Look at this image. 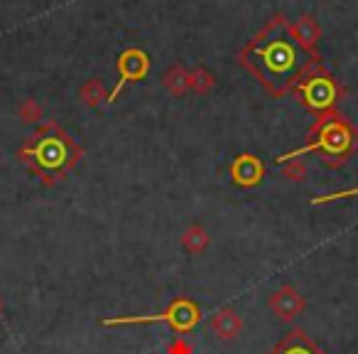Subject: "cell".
<instances>
[{
    "instance_id": "6da1fadb",
    "label": "cell",
    "mask_w": 358,
    "mask_h": 354,
    "mask_svg": "<svg viewBox=\"0 0 358 354\" xmlns=\"http://www.w3.org/2000/svg\"><path fill=\"white\" fill-rule=\"evenodd\" d=\"M238 62L270 91L273 96L289 94L292 84L309 62H319L309 57L297 40L292 37L287 18L275 15L253 40L245 42L238 52Z\"/></svg>"
},
{
    "instance_id": "8fae6325",
    "label": "cell",
    "mask_w": 358,
    "mask_h": 354,
    "mask_svg": "<svg viewBox=\"0 0 358 354\" xmlns=\"http://www.w3.org/2000/svg\"><path fill=\"white\" fill-rule=\"evenodd\" d=\"M270 354H327V352L319 349L317 344L304 334V329H292L289 334H285V339Z\"/></svg>"
},
{
    "instance_id": "9c48e42d",
    "label": "cell",
    "mask_w": 358,
    "mask_h": 354,
    "mask_svg": "<svg viewBox=\"0 0 358 354\" xmlns=\"http://www.w3.org/2000/svg\"><path fill=\"white\" fill-rule=\"evenodd\" d=\"M289 30H292V37L297 40V45L302 47L309 57L322 60V57H319V50H317L319 37H322V27H319V22L314 20L312 15H302L297 22H289Z\"/></svg>"
},
{
    "instance_id": "ac0fdd59",
    "label": "cell",
    "mask_w": 358,
    "mask_h": 354,
    "mask_svg": "<svg viewBox=\"0 0 358 354\" xmlns=\"http://www.w3.org/2000/svg\"><path fill=\"white\" fill-rule=\"evenodd\" d=\"M167 354H194V352H192V344L187 339L177 337L167 344Z\"/></svg>"
},
{
    "instance_id": "ba28073f",
    "label": "cell",
    "mask_w": 358,
    "mask_h": 354,
    "mask_svg": "<svg viewBox=\"0 0 358 354\" xmlns=\"http://www.w3.org/2000/svg\"><path fill=\"white\" fill-rule=\"evenodd\" d=\"M265 177V165L260 163V158L250 153H243L231 163V180L236 187H255L260 185Z\"/></svg>"
},
{
    "instance_id": "30bf717a",
    "label": "cell",
    "mask_w": 358,
    "mask_h": 354,
    "mask_svg": "<svg viewBox=\"0 0 358 354\" xmlns=\"http://www.w3.org/2000/svg\"><path fill=\"white\" fill-rule=\"evenodd\" d=\"M209 327H211V332H214L216 337L224 339V342H229V339H236L241 334V329H243V320H241V315L236 313V310L221 308V310H216V313L211 315Z\"/></svg>"
},
{
    "instance_id": "d6986e66",
    "label": "cell",
    "mask_w": 358,
    "mask_h": 354,
    "mask_svg": "<svg viewBox=\"0 0 358 354\" xmlns=\"http://www.w3.org/2000/svg\"><path fill=\"white\" fill-rule=\"evenodd\" d=\"M0 310H3V300H0Z\"/></svg>"
},
{
    "instance_id": "e0dca14e",
    "label": "cell",
    "mask_w": 358,
    "mask_h": 354,
    "mask_svg": "<svg viewBox=\"0 0 358 354\" xmlns=\"http://www.w3.org/2000/svg\"><path fill=\"white\" fill-rule=\"evenodd\" d=\"M282 175L287 180L299 182L307 177V165H304L302 160H287V163H282Z\"/></svg>"
},
{
    "instance_id": "7c38bea8",
    "label": "cell",
    "mask_w": 358,
    "mask_h": 354,
    "mask_svg": "<svg viewBox=\"0 0 358 354\" xmlns=\"http://www.w3.org/2000/svg\"><path fill=\"white\" fill-rule=\"evenodd\" d=\"M162 84L172 96H185L189 91V72L179 64V62H174L167 69V74H164Z\"/></svg>"
},
{
    "instance_id": "52a82bcc",
    "label": "cell",
    "mask_w": 358,
    "mask_h": 354,
    "mask_svg": "<svg viewBox=\"0 0 358 354\" xmlns=\"http://www.w3.org/2000/svg\"><path fill=\"white\" fill-rule=\"evenodd\" d=\"M270 310H273V315H278L280 320H285V322H289V320H294L297 315L304 313V295L299 293L297 288H292V285H282V288H278L273 295H270Z\"/></svg>"
},
{
    "instance_id": "5b68a950",
    "label": "cell",
    "mask_w": 358,
    "mask_h": 354,
    "mask_svg": "<svg viewBox=\"0 0 358 354\" xmlns=\"http://www.w3.org/2000/svg\"><path fill=\"white\" fill-rule=\"evenodd\" d=\"M201 310L192 303L189 298H177L169 303V308L159 315H115V318H103L101 325L103 327H115V325H152L164 322L174 329V332H192L199 325Z\"/></svg>"
},
{
    "instance_id": "2e32d148",
    "label": "cell",
    "mask_w": 358,
    "mask_h": 354,
    "mask_svg": "<svg viewBox=\"0 0 358 354\" xmlns=\"http://www.w3.org/2000/svg\"><path fill=\"white\" fill-rule=\"evenodd\" d=\"M17 114H20V118L25 123H37V121H42V106L35 99H25L20 109H17Z\"/></svg>"
},
{
    "instance_id": "8992f818",
    "label": "cell",
    "mask_w": 358,
    "mask_h": 354,
    "mask_svg": "<svg viewBox=\"0 0 358 354\" xmlns=\"http://www.w3.org/2000/svg\"><path fill=\"white\" fill-rule=\"evenodd\" d=\"M148 72H150V57L145 50H140V47H128V50L120 52L118 55V84H115V89L108 94V104L118 101V96L123 94L130 84L145 79Z\"/></svg>"
},
{
    "instance_id": "4fadbf2b",
    "label": "cell",
    "mask_w": 358,
    "mask_h": 354,
    "mask_svg": "<svg viewBox=\"0 0 358 354\" xmlns=\"http://www.w3.org/2000/svg\"><path fill=\"white\" fill-rule=\"evenodd\" d=\"M182 246H185L189 254H201V251H206V246H209V234H206L204 226L192 224L189 229L182 234Z\"/></svg>"
},
{
    "instance_id": "9a60e30c",
    "label": "cell",
    "mask_w": 358,
    "mask_h": 354,
    "mask_svg": "<svg viewBox=\"0 0 358 354\" xmlns=\"http://www.w3.org/2000/svg\"><path fill=\"white\" fill-rule=\"evenodd\" d=\"M189 89L199 96L209 94L214 89V74L209 69H204V67H196L194 72H189Z\"/></svg>"
},
{
    "instance_id": "5bb4252c",
    "label": "cell",
    "mask_w": 358,
    "mask_h": 354,
    "mask_svg": "<svg viewBox=\"0 0 358 354\" xmlns=\"http://www.w3.org/2000/svg\"><path fill=\"white\" fill-rule=\"evenodd\" d=\"M79 96H81V101H84L86 106H99L101 101H108V91H106L103 81H99V79L86 81V84L81 86Z\"/></svg>"
},
{
    "instance_id": "277c9868",
    "label": "cell",
    "mask_w": 358,
    "mask_h": 354,
    "mask_svg": "<svg viewBox=\"0 0 358 354\" xmlns=\"http://www.w3.org/2000/svg\"><path fill=\"white\" fill-rule=\"evenodd\" d=\"M289 91L297 96V101L304 109L317 116L327 114V111H334V106L338 104V99H341V94H343L336 76H334L322 62H309Z\"/></svg>"
},
{
    "instance_id": "3957f363",
    "label": "cell",
    "mask_w": 358,
    "mask_h": 354,
    "mask_svg": "<svg viewBox=\"0 0 358 354\" xmlns=\"http://www.w3.org/2000/svg\"><path fill=\"white\" fill-rule=\"evenodd\" d=\"M358 150V128L348 118H343L336 111L319 114L314 125L309 128L307 143L302 148L285 153L275 158V165H282L287 160H299L307 153H319L329 168H341L348 158Z\"/></svg>"
},
{
    "instance_id": "7a4b0ae2",
    "label": "cell",
    "mask_w": 358,
    "mask_h": 354,
    "mask_svg": "<svg viewBox=\"0 0 358 354\" xmlns=\"http://www.w3.org/2000/svg\"><path fill=\"white\" fill-rule=\"evenodd\" d=\"M81 155L84 148L57 121H45L42 125H37L35 133L17 150L20 163L27 165V170L45 185H57L64 180L76 168Z\"/></svg>"
}]
</instances>
